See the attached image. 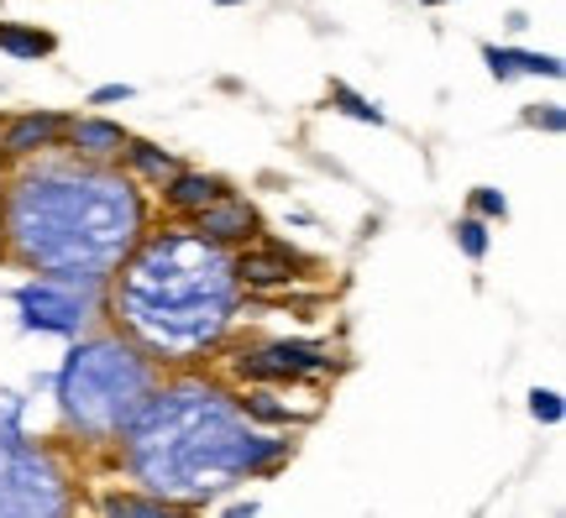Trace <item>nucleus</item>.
I'll return each instance as SVG.
<instances>
[{
	"label": "nucleus",
	"mask_w": 566,
	"mask_h": 518,
	"mask_svg": "<svg viewBox=\"0 0 566 518\" xmlns=\"http://www.w3.org/2000/svg\"><path fill=\"white\" fill-rule=\"evenodd\" d=\"M126 430H132V466L158 498L221 493L231 487V477L289 451V440H263L242 430L221 393H158L142 403Z\"/></svg>",
	"instance_id": "1"
},
{
	"label": "nucleus",
	"mask_w": 566,
	"mask_h": 518,
	"mask_svg": "<svg viewBox=\"0 0 566 518\" xmlns=\"http://www.w3.org/2000/svg\"><path fill=\"white\" fill-rule=\"evenodd\" d=\"M231 299H237V273L200 236H153L116 288L126 325L168 357L200 351L221 336Z\"/></svg>",
	"instance_id": "2"
},
{
	"label": "nucleus",
	"mask_w": 566,
	"mask_h": 518,
	"mask_svg": "<svg viewBox=\"0 0 566 518\" xmlns=\"http://www.w3.org/2000/svg\"><path fill=\"white\" fill-rule=\"evenodd\" d=\"M142 231V210L122 179H21L11 194V241L48 273L105 278Z\"/></svg>",
	"instance_id": "3"
},
{
	"label": "nucleus",
	"mask_w": 566,
	"mask_h": 518,
	"mask_svg": "<svg viewBox=\"0 0 566 518\" xmlns=\"http://www.w3.org/2000/svg\"><path fill=\"white\" fill-rule=\"evenodd\" d=\"M142 403H147V361H137V351L116 340H95L63 367V409L95 435L132 424Z\"/></svg>",
	"instance_id": "4"
},
{
	"label": "nucleus",
	"mask_w": 566,
	"mask_h": 518,
	"mask_svg": "<svg viewBox=\"0 0 566 518\" xmlns=\"http://www.w3.org/2000/svg\"><path fill=\"white\" fill-rule=\"evenodd\" d=\"M0 518H63L53 466L11 440H0Z\"/></svg>",
	"instance_id": "5"
},
{
	"label": "nucleus",
	"mask_w": 566,
	"mask_h": 518,
	"mask_svg": "<svg viewBox=\"0 0 566 518\" xmlns=\"http://www.w3.org/2000/svg\"><path fill=\"white\" fill-rule=\"evenodd\" d=\"M101 294V278H80V273H42L38 283H21L17 304L27 309L21 325L27 330H59V336H74L84 319H90V304Z\"/></svg>",
	"instance_id": "6"
},
{
	"label": "nucleus",
	"mask_w": 566,
	"mask_h": 518,
	"mask_svg": "<svg viewBox=\"0 0 566 518\" xmlns=\"http://www.w3.org/2000/svg\"><path fill=\"white\" fill-rule=\"evenodd\" d=\"M237 372L252 382H289V378H321L331 372V351L310 346V340H273L263 351L237 361Z\"/></svg>",
	"instance_id": "7"
},
{
	"label": "nucleus",
	"mask_w": 566,
	"mask_h": 518,
	"mask_svg": "<svg viewBox=\"0 0 566 518\" xmlns=\"http://www.w3.org/2000/svg\"><path fill=\"white\" fill-rule=\"evenodd\" d=\"M300 267H304L300 252H289L283 241H263V246H247L231 273H237L247 288H289V283L300 278Z\"/></svg>",
	"instance_id": "8"
},
{
	"label": "nucleus",
	"mask_w": 566,
	"mask_h": 518,
	"mask_svg": "<svg viewBox=\"0 0 566 518\" xmlns=\"http://www.w3.org/2000/svg\"><path fill=\"white\" fill-rule=\"evenodd\" d=\"M258 231V210L237 194H226V200L205 204L200 215H195V236L210 241V246H221V241H247Z\"/></svg>",
	"instance_id": "9"
},
{
	"label": "nucleus",
	"mask_w": 566,
	"mask_h": 518,
	"mask_svg": "<svg viewBox=\"0 0 566 518\" xmlns=\"http://www.w3.org/2000/svg\"><path fill=\"white\" fill-rule=\"evenodd\" d=\"M63 131H69V116H53V110H32V116L6 120L0 152H11V158H27V152H38V147H53Z\"/></svg>",
	"instance_id": "10"
},
{
	"label": "nucleus",
	"mask_w": 566,
	"mask_h": 518,
	"mask_svg": "<svg viewBox=\"0 0 566 518\" xmlns=\"http://www.w3.org/2000/svg\"><path fill=\"white\" fill-rule=\"evenodd\" d=\"M226 200V183L221 179H210V173H174V179L163 183V204L168 210H184V215H200L205 204H216Z\"/></svg>",
	"instance_id": "11"
},
{
	"label": "nucleus",
	"mask_w": 566,
	"mask_h": 518,
	"mask_svg": "<svg viewBox=\"0 0 566 518\" xmlns=\"http://www.w3.org/2000/svg\"><path fill=\"white\" fill-rule=\"evenodd\" d=\"M493 80H514V74H541V80H562V59L551 53H514V47H483Z\"/></svg>",
	"instance_id": "12"
},
{
	"label": "nucleus",
	"mask_w": 566,
	"mask_h": 518,
	"mask_svg": "<svg viewBox=\"0 0 566 518\" xmlns=\"http://www.w3.org/2000/svg\"><path fill=\"white\" fill-rule=\"evenodd\" d=\"M69 141L80 147L84 158H111V152H122L126 131L116 126V120H101V116H84V120H69Z\"/></svg>",
	"instance_id": "13"
},
{
	"label": "nucleus",
	"mask_w": 566,
	"mask_h": 518,
	"mask_svg": "<svg viewBox=\"0 0 566 518\" xmlns=\"http://www.w3.org/2000/svg\"><path fill=\"white\" fill-rule=\"evenodd\" d=\"M122 152H126V162L137 168L142 179H153V183H168L174 173H179L174 152H163V147H153V141H126Z\"/></svg>",
	"instance_id": "14"
},
{
	"label": "nucleus",
	"mask_w": 566,
	"mask_h": 518,
	"mask_svg": "<svg viewBox=\"0 0 566 518\" xmlns=\"http://www.w3.org/2000/svg\"><path fill=\"white\" fill-rule=\"evenodd\" d=\"M0 47L11 59H48L53 53V38L48 32H32V27H17V21H0Z\"/></svg>",
	"instance_id": "15"
},
{
	"label": "nucleus",
	"mask_w": 566,
	"mask_h": 518,
	"mask_svg": "<svg viewBox=\"0 0 566 518\" xmlns=\"http://www.w3.org/2000/svg\"><path fill=\"white\" fill-rule=\"evenodd\" d=\"M111 518H189V508H174L163 498H111L105 503Z\"/></svg>",
	"instance_id": "16"
},
{
	"label": "nucleus",
	"mask_w": 566,
	"mask_h": 518,
	"mask_svg": "<svg viewBox=\"0 0 566 518\" xmlns=\"http://www.w3.org/2000/svg\"><path fill=\"white\" fill-rule=\"evenodd\" d=\"M331 101H336V110H346V116H357V120H373V126H384V110L373 101H363L357 89H346V84H331Z\"/></svg>",
	"instance_id": "17"
},
{
	"label": "nucleus",
	"mask_w": 566,
	"mask_h": 518,
	"mask_svg": "<svg viewBox=\"0 0 566 518\" xmlns=\"http://www.w3.org/2000/svg\"><path fill=\"white\" fill-rule=\"evenodd\" d=\"M457 246H462L472 262H483L488 257V220H478V215L457 220Z\"/></svg>",
	"instance_id": "18"
},
{
	"label": "nucleus",
	"mask_w": 566,
	"mask_h": 518,
	"mask_svg": "<svg viewBox=\"0 0 566 518\" xmlns=\"http://www.w3.org/2000/svg\"><path fill=\"white\" fill-rule=\"evenodd\" d=\"M530 414L541 419V424H562V414H566L562 393H556V388H535V393H530Z\"/></svg>",
	"instance_id": "19"
},
{
	"label": "nucleus",
	"mask_w": 566,
	"mask_h": 518,
	"mask_svg": "<svg viewBox=\"0 0 566 518\" xmlns=\"http://www.w3.org/2000/svg\"><path fill=\"white\" fill-rule=\"evenodd\" d=\"M247 414L252 419H263V424H289V403H273L268 399V393H252V399H247Z\"/></svg>",
	"instance_id": "20"
},
{
	"label": "nucleus",
	"mask_w": 566,
	"mask_h": 518,
	"mask_svg": "<svg viewBox=\"0 0 566 518\" xmlns=\"http://www.w3.org/2000/svg\"><path fill=\"white\" fill-rule=\"evenodd\" d=\"M472 210H478V220H504L509 215V200L499 194V189H472Z\"/></svg>",
	"instance_id": "21"
},
{
	"label": "nucleus",
	"mask_w": 566,
	"mask_h": 518,
	"mask_svg": "<svg viewBox=\"0 0 566 518\" xmlns=\"http://www.w3.org/2000/svg\"><path fill=\"white\" fill-rule=\"evenodd\" d=\"M132 95H137L132 84H101V89L90 95V105H122V101H132Z\"/></svg>",
	"instance_id": "22"
},
{
	"label": "nucleus",
	"mask_w": 566,
	"mask_h": 518,
	"mask_svg": "<svg viewBox=\"0 0 566 518\" xmlns=\"http://www.w3.org/2000/svg\"><path fill=\"white\" fill-rule=\"evenodd\" d=\"M530 126H546V131H562L566 116H562V105H546V110H530Z\"/></svg>",
	"instance_id": "23"
},
{
	"label": "nucleus",
	"mask_w": 566,
	"mask_h": 518,
	"mask_svg": "<svg viewBox=\"0 0 566 518\" xmlns=\"http://www.w3.org/2000/svg\"><path fill=\"white\" fill-rule=\"evenodd\" d=\"M226 518H258V503H237V508H231Z\"/></svg>",
	"instance_id": "24"
},
{
	"label": "nucleus",
	"mask_w": 566,
	"mask_h": 518,
	"mask_svg": "<svg viewBox=\"0 0 566 518\" xmlns=\"http://www.w3.org/2000/svg\"><path fill=\"white\" fill-rule=\"evenodd\" d=\"M216 6H242V0H216Z\"/></svg>",
	"instance_id": "25"
},
{
	"label": "nucleus",
	"mask_w": 566,
	"mask_h": 518,
	"mask_svg": "<svg viewBox=\"0 0 566 518\" xmlns=\"http://www.w3.org/2000/svg\"><path fill=\"white\" fill-rule=\"evenodd\" d=\"M424 6H441V0H424Z\"/></svg>",
	"instance_id": "26"
}]
</instances>
